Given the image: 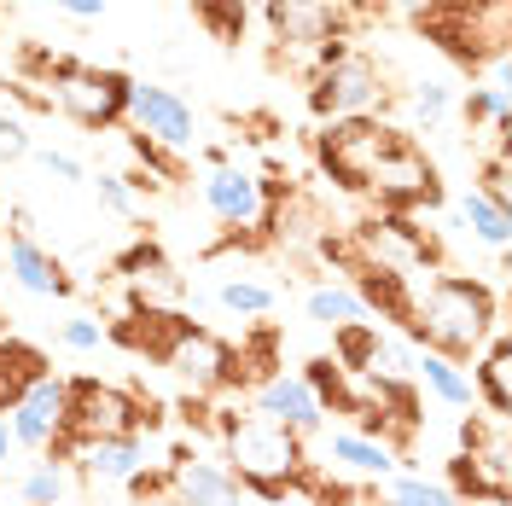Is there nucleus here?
<instances>
[{
	"mask_svg": "<svg viewBox=\"0 0 512 506\" xmlns=\"http://www.w3.org/2000/svg\"><path fill=\"white\" fill-rule=\"evenodd\" d=\"M501 326V303L495 291L472 274H437L425 280V291H414V315H408V338L414 349H431L443 361H478L483 344Z\"/></svg>",
	"mask_w": 512,
	"mask_h": 506,
	"instance_id": "1",
	"label": "nucleus"
},
{
	"mask_svg": "<svg viewBox=\"0 0 512 506\" xmlns=\"http://www.w3.org/2000/svg\"><path fill=\"white\" fill-rule=\"evenodd\" d=\"M216 431H222V466L251 495H280V489H309V454H303V437L286 431V425H274V419H262V413H222L216 419Z\"/></svg>",
	"mask_w": 512,
	"mask_h": 506,
	"instance_id": "2",
	"label": "nucleus"
},
{
	"mask_svg": "<svg viewBox=\"0 0 512 506\" xmlns=\"http://www.w3.org/2000/svg\"><path fill=\"white\" fill-rule=\"evenodd\" d=\"M30 64L41 70V88H47V111H64L76 128H117L128 117V88L134 76L111 70V64H88V59H64V53H30Z\"/></svg>",
	"mask_w": 512,
	"mask_h": 506,
	"instance_id": "3",
	"label": "nucleus"
},
{
	"mask_svg": "<svg viewBox=\"0 0 512 506\" xmlns=\"http://www.w3.org/2000/svg\"><path fill=\"white\" fill-rule=\"evenodd\" d=\"M419 30L466 70L507 64V41H512L507 0H431V6H419Z\"/></svg>",
	"mask_w": 512,
	"mask_h": 506,
	"instance_id": "4",
	"label": "nucleus"
},
{
	"mask_svg": "<svg viewBox=\"0 0 512 506\" xmlns=\"http://www.w3.org/2000/svg\"><path fill=\"white\" fill-rule=\"evenodd\" d=\"M158 425V408L140 402L134 390L105 379H64V431L47 448V460H59L70 443H94V437H140Z\"/></svg>",
	"mask_w": 512,
	"mask_h": 506,
	"instance_id": "5",
	"label": "nucleus"
},
{
	"mask_svg": "<svg viewBox=\"0 0 512 506\" xmlns=\"http://www.w3.org/2000/svg\"><path fill=\"white\" fill-rule=\"evenodd\" d=\"M390 105V88H384V70L379 59H367L361 47H338L315 64L309 76V111L320 123H338V117H379Z\"/></svg>",
	"mask_w": 512,
	"mask_h": 506,
	"instance_id": "6",
	"label": "nucleus"
},
{
	"mask_svg": "<svg viewBox=\"0 0 512 506\" xmlns=\"http://www.w3.org/2000/svg\"><path fill=\"white\" fill-rule=\"evenodd\" d=\"M448 489L460 501L483 506H507L512 501V443H507V419H466L460 425V454L448 460Z\"/></svg>",
	"mask_w": 512,
	"mask_h": 506,
	"instance_id": "7",
	"label": "nucleus"
},
{
	"mask_svg": "<svg viewBox=\"0 0 512 506\" xmlns=\"http://www.w3.org/2000/svg\"><path fill=\"white\" fill-rule=\"evenodd\" d=\"M402 134H408V128L384 123V117H338V123H320L315 158L344 192H367L373 169L390 158V146H396Z\"/></svg>",
	"mask_w": 512,
	"mask_h": 506,
	"instance_id": "8",
	"label": "nucleus"
},
{
	"mask_svg": "<svg viewBox=\"0 0 512 506\" xmlns=\"http://www.w3.org/2000/svg\"><path fill=\"white\" fill-rule=\"evenodd\" d=\"M268 35L286 64H303V76H315L326 53L344 47V6L338 0H262Z\"/></svg>",
	"mask_w": 512,
	"mask_h": 506,
	"instance_id": "9",
	"label": "nucleus"
},
{
	"mask_svg": "<svg viewBox=\"0 0 512 506\" xmlns=\"http://www.w3.org/2000/svg\"><path fill=\"white\" fill-rule=\"evenodd\" d=\"M367 192L379 198L384 216H408V210H437L443 181H437V163L414 146V134H402V140L390 146V158L373 169Z\"/></svg>",
	"mask_w": 512,
	"mask_h": 506,
	"instance_id": "10",
	"label": "nucleus"
},
{
	"mask_svg": "<svg viewBox=\"0 0 512 506\" xmlns=\"http://www.w3.org/2000/svg\"><path fill=\"white\" fill-rule=\"evenodd\" d=\"M158 367H169L187 396H216V390H233V344L216 338L210 326H181L175 344L158 355Z\"/></svg>",
	"mask_w": 512,
	"mask_h": 506,
	"instance_id": "11",
	"label": "nucleus"
},
{
	"mask_svg": "<svg viewBox=\"0 0 512 506\" xmlns=\"http://www.w3.org/2000/svg\"><path fill=\"white\" fill-rule=\"evenodd\" d=\"M128 123H134V134L158 140L169 152H187L192 140H198L192 105L175 94V88H158V82H134V88H128Z\"/></svg>",
	"mask_w": 512,
	"mask_h": 506,
	"instance_id": "12",
	"label": "nucleus"
},
{
	"mask_svg": "<svg viewBox=\"0 0 512 506\" xmlns=\"http://www.w3.org/2000/svg\"><path fill=\"white\" fill-rule=\"evenodd\" d=\"M6 274L18 280V291H30V297H70V274H64V262L41 239L30 233V210H12V227H6Z\"/></svg>",
	"mask_w": 512,
	"mask_h": 506,
	"instance_id": "13",
	"label": "nucleus"
},
{
	"mask_svg": "<svg viewBox=\"0 0 512 506\" xmlns=\"http://www.w3.org/2000/svg\"><path fill=\"white\" fill-rule=\"evenodd\" d=\"M163 495H169V506H251L245 483L227 472L222 460H198V454H175L169 460Z\"/></svg>",
	"mask_w": 512,
	"mask_h": 506,
	"instance_id": "14",
	"label": "nucleus"
},
{
	"mask_svg": "<svg viewBox=\"0 0 512 506\" xmlns=\"http://www.w3.org/2000/svg\"><path fill=\"white\" fill-rule=\"evenodd\" d=\"M198 192H204L210 216H216V222H227L233 233H239V227L268 222V181H262V175H251V169L210 163V169H204V181H198Z\"/></svg>",
	"mask_w": 512,
	"mask_h": 506,
	"instance_id": "15",
	"label": "nucleus"
},
{
	"mask_svg": "<svg viewBox=\"0 0 512 506\" xmlns=\"http://www.w3.org/2000/svg\"><path fill=\"white\" fill-rule=\"evenodd\" d=\"M6 425H12V443L18 448H41L47 454V448L59 443V431H64V379L59 373H41L30 384V396L6 413Z\"/></svg>",
	"mask_w": 512,
	"mask_h": 506,
	"instance_id": "16",
	"label": "nucleus"
},
{
	"mask_svg": "<svg viewBox=\"0 0 512 506\" xmlns=\"http://www.w3.org/2000/svg\"><path fill=\"white\" fill-rule=\"evenodd\" d=\"M251 413L274 419V425H286V431H297V437H315L320 425H326L315 390L297 379V373H274V379L256 384V390H251Z\"/></svg>",
	"mask_w": 512,
	"mask_h": 506,
	"instance_id": "17",
	"label": "nucleus"
},
{
	"mask_svg": "<svg viewBox=\"0 0 512 506\" xmlns=\"http://www.w3.org/2000/svg\"><path fill=\"white\" fill-rule=\"evenodd\" d=\"M59 460H76L82 477H94V483H128L134 472H146V437H94V443H70Z\"/></svg>",
	"mask_w": 512,
	"mask_h": 506,
	"instance_id": "18",
	"label": "nucleus"
},
{
	"mask_svg": "<svg viewBox=\"0 0 512 506\" xmlns=\"http://www.w3.org/2000/svg\"><path fill=\"white\" fill-rule=\"evenodd\" d=\"M47 373V355L24 338H0V419L30 396V384Z\"/></svg>",
	"mask_w": 512,
	"mask_h": 506,
	"instance_id": "19",
	"label": "nucleus"
},
{
	"mask_svg": "<svg viewBox=\"0 0 512 506\" xmlns=\"http://www.w3.org/2000/svg\"><path fill=\"white\" fill-rule=\"evenodd\" d=\"M472 396H483V408L495 413V419H507L512 413V349L507 338L495 332L478 355V373H472Z\"/></svg>",
	"mask_w": 512,
	"mask_h": 506,
	"instance_id": "20",
	"label": "nucleus"
},
{
	"mask_svg": "<svg viewBox=\"0 0 512 506\" xmlns=\"http://www.w3.org/2000/svg\"><path fill=\"white\" fill-rule=\"evenodd\" d=\"M332 460L338 466H350V472H361V477H390L396 472V454H390V443H379V437H361V431H332Z\"/></svg>",
	"mask_w": 512,
	"mask_h": 506,
	"instance_id": "21",
	"label": "nucleus"
},
{
	"mask_svg": "<svg viewBox=\"0 0 512 506\" xmlns=\"http://www.w3.org/2000/svg\"><path fill=\"white\" fill-rule=\"evenodd\" d=\"M460 222L472 227V239H478V245H489L495 256L507 251V239H512L507 204H495V198H483L478 187H466V192H460Z\"/></svg>",
	"mask_w": 512,
	"mask_h": 506,
	"instance_id": "22",
	"label": "nucleus"
},
{
	"mask_svg": "<svg viewBox=\"0 0 512 506\" xmlns=\"http://www.w3.org/2000/svg\"><path fill=\"white\" fill-rule=\"evenodd\" d=\"M414 379L437 396V402H448V408H472L478 396H472V379L454 367V361H443V355H431V349H414Z\"/></svg>",
	"mask_w": 512,
	"mask_h": 506,
	"instance_id": "23",
	"label": "nucleus"
},
{
	"mask_svg": "<svg viewBox=\"0 0 512 506\" xmlns=\"http://www.w3.org/2000/svg\"><path fill=\"white\" fill-rule=\"evenodd\" d=\"M297 379L315 390L320 413H350V419H355V379L338 367V361H332V355H315V361H309Z\"/></svg>",
	"mask_w": 512,
	"mask_h": 506,
	"instance_id": "24",
	"label": "nucleus"
},
{
	"mask_svg": "<svg viewBox=\"0 0 512 506\" xmlns=\"http://www.w3.org/2000/svg\"><path fill=\"white\" fill-rule=\"evenodd\" d=\"M379 326L373 320H350V326H332V361L344 367V373H373V361H379Z\"/></svg>",
	"mask_w": 512,
	"mask_h": 506,
	"instance_id": "25",
	"label": "nucleus"
},
{
	"mask_svg": "<svg viewBox=\"0 0 512 506\" xmlns=\"http://www.w3.org/2000/svg\"><path fill=\"white\" fill-rule=\"evenodd\" d=\"M478 123H489V134H495V140H507V128H512L507 76H495L489 88H472V94H466V128H478Z\"/></svg>",
	"mask_w": 512,
	"mask_h": 506,
	"instance_id": "26",
	"label": "nucleus"
},
{
	"mask_svg": "<svg viewBox=\"0 0 512 506\" xmlns=\"http://www.w3.org/2000/svg\"><path fill=\"white\" fill-rule=\"evenodd\" d=\"M384 501L390 506H460V495H454L448 483H431V477L390 472L384 477Z\"/></svg>",
	"mask_w": 512,
	"mask_h": 506,
	"instance_id": "27",
	"label": "nucleus"
},
{
	"mask_svg": "<svg viewBox=\"0 0 512 506\" xmlns=\"http://www.w3.org/2000/svg\"><path fill=\"white\" fill-rule=\"evenodd\" d=\"M303 309H309V320H320V326H350V320H367V309H361V297H355L350 285H315V291L303 297Z\"/></svg>",
	"mask_w": 512,
	"mask_h": 506,
	"instance_id": "28",
	"label": "nucleus"
},
{
	"mask_svg": "<svg viewBox=\"0 0 512 506\" xmlns=\"http://www.w3.org/2000/svg\"><path fill=\"white\" fill-rule=\"evenodd\" d=\"M192 12H198V24L216 35V41H245V18H251V0H198Z\"/></svg>",
	"mask_w": 512,
	"mask_h": 506,
	"instance_id": "29",
	"label": "nucleus"
},
{
	"mask_svg": "<svg viewBox=\"0 0 512 506\" xmlns=\"http://www.w3.org/2000/svg\"><path fill=\"white\" fill-rule=\"evenodd\" d=\"M274 291L256 280H222L216 285V309H227V315H274Z\"/></svg>",
	"mask_w": 512,
	"mask_h": 506,
	"instance_id": "30",
	"label": "nucleus"
},
{
	"mask_svg": "<svg viewBox=\"0 0 512 506\" xmlns=\"http://www.w3.org/2000/svg\"><path fill=\"white\" fill-rule=\"evenodd\" d=\"M408 111H414V123L437 128L454 117V88H443V82H419L414 94H408Z\"/></svg>",
	"mask_w": 512,
	"mask_h": 506,
	"instance_id": "31",
	"label": "nucleus"
},
{
	"mask_svg": "<svg viewBox=\"0 0 512 506\" xmlns=\"http://www.w3.org/2000/svg\"><path fill=\"white\" fill-rule=\"evenodd\" d=\"M64 501V460H41L24 477V506H59Z\"/></svg>",
	"mask_w": 512,
	"mask_h": 506,
	"instance_id": "32",
	"label": "nucleus"
},
{
	"mask_svg": "<svg viewBox=\"0 0 512 506\" xmlns=\"http://www.w3.org/2000/svg\"><path fill=\"white\" fill-rule=\"evenodd\" d=\"M59 344H64V349H76V355H94V349L105 344V320H94V315L64 320V326H59Z\"/></svg>",
	"mask_w": 512,
	"mask_h": 506,
	"instance_id": "33",
	"label": "nucleus"
},
{
	"mask_svg": "<svg viewBox=\"0 0 512 506\" xmlns=\"http://www.w3.org/2000/svg\"><path fill=\"white\" fill-rule=\"evenodd\" d=\"M88 187L99 192V204L111 216H134V192H128V175H88Z\"/></svg>",
	"mask_w": 512,
	"mask_h": 506,
	"instance_id": "34",
	"label": "nucleus"
},
{
	"mask_svg": "<svg viewBox=\"0 0 512 506\" xmlns=\"http://www.w3.org/2000/svg\"><path fill=\"white\" fill-rule=\"evenodd\" d=\"M35 152L30 128L18 123V117H0V163H24Z\"/></svg>",
	"mask_w": 512,
	"mask_h": 506,
	"instance_id": "35",
	"label": "nucleus"
},
{
	"mask_svg": "<svg viewBox=\"0 0 512 506\" xmlns=\"http://www.w3.org/2000/svg\"><path fill=\"white\" fill-rule=\"evenodd\" d=\"M30 158L41 163V169H47L53 181H88V169H82V158H70V152H53V146H35Z\"/></svg>",
	"mask_w": 512,
	"mask_h": 506,
	"instance_id": "36",
	"label": "nucleus"
},
{
	"mask_svg": "<svg viewBox=\"0 0 512 506\" xmlns=\"http://www.w3.org/2000/svg\"><path fill=\"white\" fill-rule=\"evenodd\" d=\"M64 18H82V24H94V18H105V0H53Z\"/></svg>",
	"mask_w": 512,
	"mask_h": 506,
	"instance_id": "37",
	"label": "nucleus"
},
{
	"mask_svg": "<svg viewBox=\"0 0 512 506\" xmlns=\"http://www.w3.org/2000/svg\"><path fill=\"white\" fill-rule=\"evenodd\" d=\"M262 506H309V489H280V495H268Z\"/></svg>",
	"mask_w": 512,
	"mask_h": 506,
	"instance_id": "38",
	"label": "nucleus"
},
{
	"mask_svg": "<svg viewBox=\"0 0 512 506\" xmlns=\"http://www.w3.org/2000/svg\"><path fill=\"white\" fill-rule=\"evenodd\" d=\"M12 448H18V443H12V425H6V419H0V466H6V460H12Z\"/></svg>",
	"mask_w": 512,
	"mask_h": 506,
	"instance_id": "39",
	"label": "nucleus"
},
{
	"mask_svg": "<svg viewBox=\"0 0 512 506\" xmlns=\"http://www.w3.org/2000/svg\"><path fill=\"white\" fill-rule=\"evenodd\" d=\"M0 251H6V216H0Z\"/></svg>",
	"mask_w": 512,
	"mask_h": 506,
	"instance_id": "40",
	"label": "nucleus"
},
{
	"mask_svg": "<svg viewBox=\"0 0 512 506\" xmlns=\"http://www.w3.org/2000/svg\"><path fill=\"white\" fill-rule=\"evenodd\" d=\"M402 6H414V12H419V6H431V0H402Z\"/></svg>",
	"mask_w": 512,
	"mask_h": 506,
	"instance_id": "41",
	"label": "nucleus"
}]
</instances>
